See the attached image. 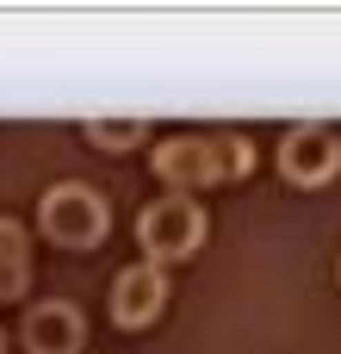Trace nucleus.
Here are the masks:
<instances>
[{"label":"nucleus","instance_id":"8","mask_svg":"<svg viewBox=\"0 0 341 354\" xmlns=\"http://www.w3.org/2000/svg\"><path fill=\"white\" fill-rule=\"evenodd\" d=\"M81 137L106 156H124V149H143L149 143V118H87Z\"/></svg>","mask_w":341,"mask_h":354},{"label":"nucleus","instance_id":"7","mask_svg":"<svg viewBox=\"0 0 341 354\" xmlns=\"http://www.w3.org/2000/svg\"><path fill=\"white\" fill-rule=\"evenodd\" d=\"M31 286V236L19 218H0V305L25 299Z\"/></svg>","mask_w":341,"mask_h":354},{"label":"nucleus","instance_id":"10","mask_svg":"<svg viewBox=\"0 0 341 354\" xmlns=\"http://www.w3.org/2000/svg\"><path fill=\"white\" fill-rule=\"evenodd\" d=\"M335 286H341V268H335Z\"/></svg>","mask_w":341,"mask_h":354},{"label":"nucleus","instance_id":"9","mask_svg":"<svg viewBox=\"0 0 341 354\" xmlns=\"http://www.w3.org/2000/svg\"><path fill=\"white\" fill-rule=\"evenodd\" d=\"M0 354H6V330H0Z\"/></svg>","mask_w":341,"mask_h":354},{"label":"nucleus","instance_id":"5","mask_svg":"<svg viewBox=\"0 0 341 354\" xmlns=\"http://www.w3.org/2000/svg\"><path fill=\"white\" fill-rule=\"evenodd\" d=\"M25 354H87V317L68 299H37L19 324Z\"/></svg>","mask_w":341,"mask_h":354},{"label":"nucleus","instance_id":"2","mask_svg":"<svg viewBox=\"0 0 341 354\" xmlns=\"http://www.w3.org/2000/svg\"><path fill=\"white\" fill-rule=\"evenodd\" d=\"M205 205L199 199H186V193H162V199H149L143 212H137V243H143V261L149 268H174V261H193L199 249H205Z\"/></svg>","mask_w":341,"mask_h":354},{"label":"nucleus","instance_id":"3","mask_svg":"<svg viewBox=\"0 0 341 354\" xmlns=\"http://www.w3.org/2000/svg\"><path fill=\"white\" fill-rule=\"evenodd\" d=\"M37 230H43L56 249H75V255H87V249H99V243H106V230H112V212H106V199H99L93 187H81V180H62V187H50V193L37 199Z\"/></svg>","mask_w":341,"mask_h":354},{"label":"nucleus","instance_id":"6","mask_svg":"<svg viewBox=\"0 0 341 354\" xmlns=\"http://www.w3.org/2000/svg\"><path fill=\"white\" fill-rule=\"evenodd\" d=\"M106 311H112V324H118V330H149V324L168 311V274H162V268H149V261L124 268V274L112 280Z\"/></svg>","mask_w":341,"mask_h":354},{"label":"nucleus","instance_id":"4","mask_svg":"<svg viewBox=\"0 0 341 354\" xmlns=\"http://www.w3.org/2000/svg\"><path fill=\"white\" fill-rule=\"evenodd\" d=\"M341 174V131L329 124H292L280 137V180L298 193H317Z\"/></svg>","mask_w":341,"mask_h":354},{"label":"nucleus","instance_id":"1","mask_svg":"<svg viewBox=\"0 0 341 354\" xmlns=\"http://www.w3.org/2000/svg\"><path fill=\"white\" fill-rule=\"evenodd\" d=\"M255 168V143L242 131L230 137H162L149 149V174L168 187V193H205V187H224V180H242Z\"/></svg>","mask_w":341,"mask_h":354}]
</instances>
